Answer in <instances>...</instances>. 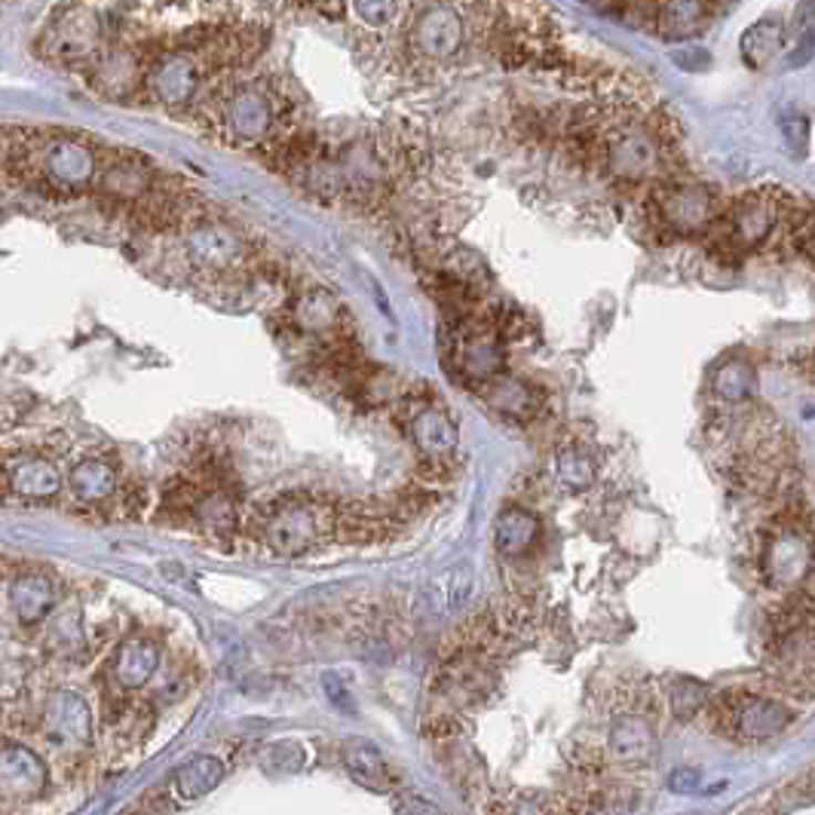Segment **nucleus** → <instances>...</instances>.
I'll return each mask as SVG.
<instances>
[{"mask_svg":"<svg viewBox=\"0 0 815 815\" xmlns=\"http://www.w3.org/2000/svg\"><path fill=\"white\" fill-rule=\"evenodd\" d=\"M671 697H674V711H678V718H690V714L699 709V702L705 699V687L693 684V681H684V684H678V690H674Z\"/></svg>","mask_w":815,"mask_h":815,"instance_id":"35","label":"nucleus"},{"mask_svg":"<svg viewBox=\"0 0 815 815\" xmlns=\"http://www.w3.org/2000/svg\"><path fill=\"white\" fill-rule=\"evenodd\" d=\"M402 815H442V809L435 806V803H426V801H405L402 803V809H399Z\"/></svg>","mask_w":815,"mask_h":815,"instance_id":"39","label":"nucleus"},{"mask_svg":"<svg viewBox=\"0 0 815 815\" xmlns=\"http://www.w3.org/2000/svg\"><path fill=\"white\" fill-rule=\"evenodd\" d=\"M485 402L509 417H530L539 407V395L518 378H491L485 381Z\"/></svg>","mask_w":815,"mask_h":815,"instance_id":"24","label":"nucleus"},{"mask_svg":"<svg viewBox=\"0 0 815 815\" xmlns=\"http://www.w3.org/2000/svg\"><path fill=\"white\" fill-rule=\"evenodd\" d=\"M473 586H475V579L466 567H457V570H451V574H445L442 579H435L433 589H430V595H433V601H435V610H439V613L461 610V607L470 601Z\"/></svg>","mask_w":815,"mask_h":815,"instance_id":"32","label":"nucleus"},{"mask_svg":"<svg viewBox=\"0 0 815 815\" xmlns=\"http://www.w3.org/2000/svg\"><path fill=\"white\" fill-rule=\"evenodd\" d=\"M659 215L681 234H697L714 218V197L702 185L662 187L657 197Z\"/></svg>","mask_w":815,"mask_h":815,"instance_id":"7","label":"nucleus"},{"mask_svg":"<svg viewBox=\"0 0 815 815\" xmlns=\"http://www.w3.org/2000/svg\"><path fill=\"white\" fill-rule=\"evenodd\" d=\"M99 178V187L105 197L114 199H142L151 190V169L138 159H117L111 163Z\"/></svg>","mask_w":815,"mask_h":815,"instance_id":"23","label":"nucleus"},{"mask_svg":"<svg viewBox=\"0 0 815 815\" xmlns=\"http://www.w3.org/2000/svg\"><path fill=\"white\" fill-rule=\"evenodd\" d=\"M754 390H757L754 369H751L749 362H742V359L726 362V365L718 369V374H714V393L721 395L723 402H745Z\"/></svg>","mask_w":815,"mask_h":815,"instance_id":"33","label":"nucleus"},{"mask_svg":"<svg viewBox=\"0 0 815 815\" xmlns=\"http://www.w3.org/2000/svg\"><path fill=\"white\" fill-rule=\"evenodd\" d=\"M147 86L157 102L169 107L187 105L199 90V62L197 55L187 50H169L159 55L151 74H147Z\"/></svg>","mask_w":815,"mask_h":815,"instance_id":"4","label":"nucleus"},{"mask_svg":"<svg viewBox=\"0 0 815 815\" xmlns=\"http://www.w3.org/2000/svg\"><path fill=\"white\" fill-rule=\"evenodd\" d=\"M38 175L59 190H80L99 175V157L80 138H53L40 147Z\"/></svg>","mask_w":815,"mask_h":815,"instance_id":"2","label":"nucleus"},{"mask_svg":"<svg viewBox=\"0 0 815 815\" xmlns=\"http://www.w3.org/2000/svg\"><path fill=\"white\" fill-rule=\"evenodd\" d=\"M47 730L59 745L78 749L86 745L93 736V714L83 697L71 693V690H59L47 702Z\"/></svg>","mask_w":815,"mask_h":815,"instance_id":"11","label":"nucleus"},{"mask_svg":"<svg viewBox=\"0 0 815 815\" xmlns=\"http://www.w3.org/2000/svg\"><path fill=\"white\" fill-rule=\"evenodd\" d=\"M326 693H329L331 702H334L338 709L353 711V699L347 697V687H343L341 681L334 678V674H329V678H326Z\"/></svg>","mask_w":815,"mask_h":815,"instance_id":"38","label":"nucleus"},{"mask_svg":"<svg viewBox=\"0 0 815 815\" xmlns=\"http://www.w3.org/2000/svg\"><path fill=\"white\" fill-rule=\"evenodd\" d=\"M43 47H47V55L55 62H68V65L86 62L102 47V22L90 10L78 7V10H71L68 19H59L50 28Z\"/></svg>","mask_w":815,"mask_h":815,"instance_id":"3","label":"nucleus"},{"mask_svg":"<svg viewBox=\"0 0 815 815\" xmlns=\"http://www.w3.org/2000/svg\"><path fill=\"white\" fill-rule=\"evenodd\" d=\"M71 491L83 503H105L117 491V470L107 461L90 457L71 470Z\"/></svg>","mask_w":815,"mask_h":815,"instance_id":"26","label":"nucleus"},{"mask_svg":"<svg viewBox=\"0 0 815 815\" xmlns=\"http://www.w3.org/2000/svg\"><path fill=\"white\" fill-rule=\"evenodd\" d=\"M494 537H497V549L503 555H525L539 537V518L527 513L522 506H509L501 513L497 525H494Z\"/></svg>","mask_w":815,"mask_h":815,"instance_id":"25","label":"nucleus"},{"mask_svg":"<svg viewBox=\"0 0 815 815\" xmlns=\"http://www.w3.org/2000/svg\"><path fill=\"white\" fill-rule=\"evenodd\" d=\"M142 80V62L132 50H111V53L99 55L95 62V90H102L111 99L130 95Z\"/></svg>","mask_w":815,"mask_h":815,"instance_id":"20","label":"nucleus"},{"mask_svg":"<svg viewBox=\"0 0 815 815\" xmlns=\"http://www.w3.org/2000/svg\"><path fill=\"white\" fill-rule=\"evenodd\" d=\"M224 778V763L212 754H199L194 761H187L175 776H172V794L178 801H199L206 797L209 791H215L221 785Z\"/></svg>","mask_w":815,"mask_h":815,"instance_id":"22","label":"nucleus"},{"mask_svg":"<svg viewBox=\"0 0 815 815\" xmlns=\"http://www.w3.org/2000/svg\"><path fill=\"white\" fill-rule=\"evenodd\" d=\"M47 763L22 745L0 751V791L13 801H31L47 788Z\"/></svg>","mask_w":815,"mask_h":815,"instance_id":"10","label":"nucleus"},{"mask_svg":"<svg viewBox=\"0 0 815 815\" xmlns=\"http://www.w3.org/2000/svg\"><path fill=\"white\" fill-rule=\"evenodd\" d=\"M653 13H657V28L662 38L684 40L693 38L699 28L705 25L709 7L705 3H666V7H657Z\"/></svg>","mask_w":815,"mask_h":815,"instance_id":"31","label":"nucleus"},{"mask_svg":"<svg viewBox=\"0 0 815 815\" xmlns=\"http://www.w3.org/2000/svg\"><path fill=\"white\" fill-rule=\"evenodd\" d=\"M555 463H558V478H561L567 487L586 491V487L595 485L598 470H595V457L589 451H582V447H565Z\"/></svg>","mask_w":815,"mask_h":815,"instance_id":"34","label":"nucleus"},{"mask_svg":"<svg viewBox=\"0 0 815 815\" xmlns=\"http://www.w3.org/2000/svg\"><path fill=\"white\" fill-rule=\"evenodd\" d=\"M809 567V539L801 530H782L766 546V574L778 589L797 586Z\"/></svg>","mask_w":815,"mask_h":815,"instance_id":"14","label":"nucleus"},{"mask_svg":"<svg viewBox=\"0 0 815 815\" xmlns=\"http://www.w3.org/2000/svg\"><path fill=\"white\" fill-rule=\"evenodd\" d=\"M190 515H194L199 530L209 534V537H230L234 525H237V506H234V501L224 491H206V494H199Z\"/></svg>","mask_w":815,"mask_h":815,"instance_id":"30","label":"nucleus"},{"mask_svg":"<svg viewBox=\"0 0 815 815\" xmlns=\"http://www.w3.org/2000/svg\"><path fill=\"white\" fill-rule=\"evenodd\" d=\"M347 770L350 776L369 791H390L393 785V776H390V766L383 761V754L371 742H350L347 745Z\"/></svg>","mask_w":815,"mask_h":815,"instance_id":"27","label":"nucleus"},{"mask_svg":"<svg viewBox=\"0 0 815 815\" xmlns=\"http://www.w3.org/2000/svg\"><path fill=\"white\" fill-rule=\"evenodd\" d=\"M0 154H3V147H0Z\"/></svg>","mask_w":815,"mask_h":815,"instance_id":"42","label":"nucleus"},{"mask_svg":"<svg viewBox=\"0 0 815 815\" xmlns=\"http://www.w3.org/2000/svg\"><path fill=\"white\" fill-rule=\"evenodd\" d=\"M334 527V513L329 506L313 501L286 503L277 513L267 515L261 537L277 555H303L322 539H329Z\"/></svg>","mask_w":815,"mask_h":815,"instance_id":"1","label":"nucleus"},{"mask_svg":"<svg viewBox=\"0 0 815 815\" xmlns=\"http://www.w3.org/2000/svg\"><path fill=\"white\" fill-rule=\"evenodd\" d=\"M788 723L791 711L776 699L742 697L730 709V726L745 742H766V739L778 736Z\"/></svg>","mask_w":815,"mask_h":815,"instance_id":"8","label":"nucleus"},{"mask_svg":"<svg viewBox=\"0 0 815 815\" xmlns=\"http://www.w3.org/2000/svg\"><path fill=\"white\" fill-rule=\"evenodd\" d=\"M353 10L362 16L369 25H386V22H393L395 13H402L399 3H355Z\"/></svg>","mask_w":815,"mask_h":815,"instance_id":"36","label":"nucleus"},{"mask_svg":"<svg viewBox=\"0 0 815 815\" xmlns=\"http://www.w3.org/2000/svg\"><path fill=\"white\" fill-rule=\"evenodd\" d=\"M411 439L421 447V454L442 461L457 447V426L439 407H417L411 417Z\"/></svg>","mask_w":815,"mask_h":815,"instance_id":"18","label":"nucleus"},{"mask_svg":"<svg viewBox=\"0 0 815 815\" xmlns=\"http://www.w3.org/2000/svg\"><path fill=\"white\" fill-rule=\"evenodd\" d=\"M684 815H702V813H684Z\"/></svg>","mask_w":815,"mask_h":815,"instance_id":"41","label":"nucleus"},{"mask_svg":"<svg viewBox=\"0 0 815 815\" xmlns=\"http://www.w3.org/2000/svg\"><path fill=\"white\" fill-rule=\"evenodd\" d=\"M607 166L619 178L641 182L659 166V145L644 130H626L607 145Z\"/></svg>","mask_w":815,"mask_h":815,"instance_id":"12","label":"nucleus"},{"mask_svg":"<svg viewBox=\"0 0 815 815\" xmlns=\"http://www.w3.org/2000/svg\"><path fill=\"white\" fill-rule=\"evenodd\" d=\"M341 303L338 298L326 289H313L303 295L301 301L295 303V322L298 329L310 331V334H322V331H331L338 322H341Z\"/></svg>","mask_w":815,"mask_h":815,"instance_id":"29","label":"nucleus"},{"mask_svg":"<svg viewBox=\"0 0 815 815\" xmlns=\"http://www.w3.org/2000/svg\"><path fill=\"white\" fill-rule=\"evenodd\" d=\"M776 218L778 206L770 194H754L749 199H739L736 209L730 212V218H726L730 239L742 249H754V246L766 243V237L773 234Z\"/></svg>","mask_w":815,"mask_h":815,"instance_id":"13","label":"nucleus"},{"mask_svg":"<svg viewBox=\"0 0 815 815\" xmlns=\"http://www.w3.org/2000/svg\"><path fill=\"white\" fill-rule=\"evenodd\" d=\"M509 815H561V813H555V809H553V806H549V803L525 801V803H518V806H515V809Z\"/></svg>","mask_w":815,"mask_h":815,"instance_id":"40","label":"nucleus"},{"mask_svg":"<svg viewBox=\"0 0 815 815\" xmlns=\"http://www.w3.org/2000/svg\"><path fill=\"white\" fill-rule=\"evenodd\" d=\"M187 258L197 270L206 274H227L230 267H237L243 261V251L246 243L224 224H197L190 234H187Z\"/></svg>","mask_w":815,"mask_h":815,"instance_id":"5","label":"nucleus"},{"mask_svg":"<svg viewBox=\"0 0 815 815\" xmlns=\"http://www.w3.org/2000/svg\"><path fill=\"white\" fill-rule=\"evenodd\" d=\"M699 785V770L693 766H681V770H674L669 776V788L674 794H690V791H697Z\"/></svg>","mask_w":815,"mask_h":815,"instance_id":"37","label":"nucleus"},{"mask_svg":"<svg viewBox=\"0 0 815 815\" xmlns=\"http://www.w3.org/2000/svg\"><path fill=\"white\" fill-rule=\"evenodd\" d=\"M411 43L421 50L426 59H447L461 50L463 43V22L457 10L433 3L423 7L414 25H411Z\"/></svg>","mask_w":815,"mask_h":815,"instance_id":"6","label":"nucleus"},{"mask_svg":"<svg viewBox=\"0 0 815 815\" xmlns=\"http://www.w3.org/2000/svg\"><path fill=\"white\" fill-rule=\"evenodd\" d=\"M782 47H785V25L778 19H761L757 25H751L742 34V59L754 71H763V68L770 65Z\"/></svg>","mask_w":815,"mask_h":815,"instance_id":"28","label":"nucleus"},{"mask_svg":"<svg viewBox=\"0 0 815 815\" xmlns=\"http://www.w3.org/2000/svg\"><path fill=\"white\" fill-rule=\"evenodd\" d=\"M607 751L619 766H641L653 757L657 751V733L653 726L638 718V714H626L610 726V736H607Z\"/></svg>","mask_w":815,"mask_h":815,"instance_id":"15","label":"nucleus"},{"mask_svg":"<svg viewBox=\"0 0 815 815\" xmlns=\"http://www.w3.org/2000/svg\"><path fill=\"white\" fill-rule=\"evenodd\" d=\"M159 669V647L151 641V638H130L123 641L114 657V681H117L123 690H138L145 687L154 671Z\"/></svg>","mask_w":815,"mask_h":815,"instance_id":"16","label":"nucleus"},{"mask_svg":"<svg viewBox=\"0 0 815 815\" xmlns=\"http://www.w3.org/2000/svg\"><path fill=\"white\" fill-rule=\"evenodd\" d=\"M503 365V350L497 334L491 331H475V334H466L457 347V369L466 374V378H475V381H491L497 378V371Z\"/></svg>","mask_w":815,"mask_h":815,"instance_id":"21","label":"nucleus"},{"mask_svg":"<svg viewBox=\"0 0 815 815\" xmlns=\"http://www.w3.org/2000/svg\"><path fill=\"white\" fill-rule=\"evenodd\" d=\"M224 120H227V130L234 132V138H239V142H261L274 126L277 114H274L270 95L249 86V90H237L227 99Z\"/></svg>","mask_w":815,"mask_h":815,"instance_id":"9","label":"nucleus"},{"mask_svg":"<svg viewBox=\"0 0 815 815\" xmlns=\"http://www.w3.org/2000/svg\"><path fill=\"white\" fill-rule=\"evenodd\" d=\"M10 487L28 501H50L62 491V475L43 457H19L7 470Z\"/></svg>","mask_w":815,"mask_h":815,"instance_id":"19","label":"nucleus"},{"mask_svg":"<svg viewBox=\"0 0 815 815\" xmlns=\"http://www.w3.org/2000/svg\"><path fill=\"white\" fill-rule=\"evenodd\" d=\"M55 601H59V586L47 574H25L13 582L10 589V605H13L16 617L25 626H34L40 619L53 613Z\"/></svg>","mask_w":815,"mask_h":815,"instance_id":"17","label":"nucleus"}]
</instances>
